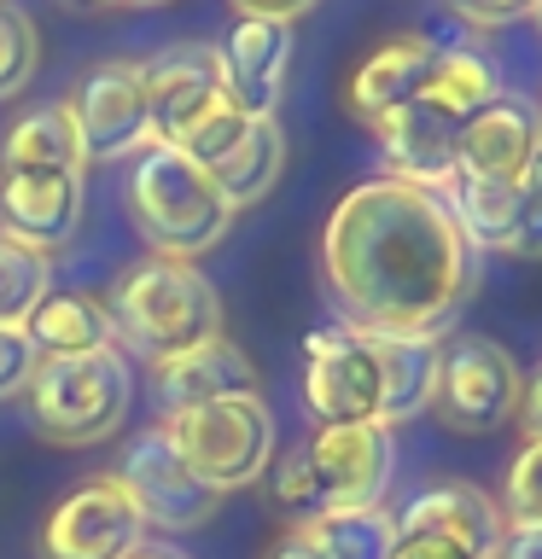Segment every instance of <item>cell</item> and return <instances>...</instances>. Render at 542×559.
<instances>
[{
    "instance_id": "cell-1",
    "label": "cell",
    "mask_w": 542,
    "mask_h": 559,
    "mask_svg": "<svg viewBox=\"0 0 542 559\" xmlns=\"http://www.w3.org/2000/svg\"><path fill=\"white\" fill-rule=\"evenodd\" d=\"M321 274L350 332L444 338L479 292V251L444 192L374 175L332 204L321 227Z\"/></svg>"
},
{
    "instance_id": "cell-2",
    "label": "cell",
    "mask_w": 542,
    "mask_h": 559,
    "mask_svg": "<svg viewBox=\"0 0 542 559\" xmlns=\"http://www.w3.org/2000/svg\"><path fill=\"white\" fill-rule=\"evenodd\" d=\"M111 338H122L140 361H169L181 349L204 344L222 332V297L216 286L175 257H140L117 274L111 286Z\"/></svg>"
},
{
    "instance_id": "cell-3",
    "label": "cell",
    "mask_w": 542,
    "mask_h": 559,
    "mask_svg": "<svg viewBox=\"0 0 542 559\" xmlns=\"http://www.w3.org/2000/svg\"><path fill=\"white\" fill-rule=\"evenodd\" d=\"M129 216L152 257L192 262L216 251L239 210L181 146H146L129 169Z\"/></svg>"
},
{
    "instance_id": "cell-4",
    "label": "cell",
    "mask_w": 542,
    "mask_h": 559,
    "mask_svg": "<svg viewBox=\"0 0 542 559\" xmlns=\"http://www.w3.org/2000/svg\"><path fill=\"white\" fill-rule=\"evenodd\" d=\"M30 419L47 443L59 449H87L105 443L134 402V373L117 344L94 349V356H47L30 373Z\"/></svg>"
},
{
    "instance_id": "cell-5",
    "label": "cell",
    "mask_w": 542,
    "mask_h": 559,
    "mask_svg": "<svg viewBox=\"0 0 542 559\" xmlns=\"http://www.w3.org/2000/svg\"><path fill=\"white\" fill-rule=\"evenodd\" d=\"M157 426L169 431L181 466L216 496H234V489H245L274 466V408L257 391L164 414Z\"/></svg>"
},
{
    "instance_id": "cell-6",
    "label": "cell",
    "mask_w": 542,
    "mask_h": 559,
    "mask_svg": "<svg viewBox=\"0 0 542 559\" xmlns=\"http://www.w3.org/2000/svg\"><path fill=\"white\" fill-rule=\"evenodd\" d=\"M519 402H525V373L519 361L507 356L496 338H455L437 361V391H432V414L444 419L449 431H502L507 419H519Z\"/></svg>"
},
{
    "instance_id": "cell-7",
    "label": "cell",
    "mask_w": 542,
    "mask_h": 559,
    "mask_svg": "<svg viewBox=\"0 0 542 559\" xmlns=\"http://www.w3.org/2000/svg\"><path fill=\"white\" fill-rule=\"evenodd\" d=\"M181 152L199 164L210 181L227 192V204H257L286 169V134L274 117H239V111H210L199 129L181 140Z\"/></svg>"
},
{
    "instance_id": "cell-8",
    "label": "cell",
    "mask_w": 542,
    "mask_h": 559,
    "mask_svg": "<svg viewBox=\"0 0 542 559\" xmlns=\"http://www.w3.org/2000/svg\"><path fill=\"white\" fill-rule=\"evenodd\" d=\"M502 507L472 484H437L397 513L391 559H490L502 542Z\"/></svg>"
},
{
    "instance_id": "cell-9",
    "label": "cell",
    "mask_w": 542,
    "mask_h": 559,
    "mask_svg": "<svg viewBox=\"0 0 542 559\" xmlns=\"http://www.w3.org/2000/svg\"><path fill=\"white\" fill-rule=\"evenodd\" d=\"M146 542V519H140L134 496L117 478H87L70 496L52 501L42 519L35 554L42 559H129Z\"/></svg>"
},
{
    "instance_id": "cell-10",
    "label": "cell",
    "mask_w": 542,
    "mask_h": 559,
    "mask_svg": "<svg viewBox=\"0 0 542 559\" xmlns=\"http://www.w3.org/2000/svg\"><path fill=\"white\" fill-rule=\"evenodd\" d=\"M76 117L82 152L87 164H111V157H140L152 140V117H146V64L134 59H111L94 64L76 82V99H64Z\"/></svg>"
},
{
    "instance_id": "cell-11",
    "label": "cell",
    "mask_w": 542,
    "mask_h": 559,
    "mask_svg": "<svg viewBox=\"0 0 542 559\" xmlns=\"http://www.w3.org/2000/svg\"><path fill=\"white\" fill-rule=\"evenodd\" d=\"M111 478L134 496L140 519H146V531H169V536L199 531V524H210V519H216V507H222L216 489H204V484L181 466V454H175V443H169L164 426L140 431L134 443L122 449V466L111 472Z\"/></svg>"
},
{
    "instance_id": "cell-12",
    "label": "cell",
    "mask_w": 542,
    "mask_h": 559,
    "mask_svg": "<svg viewBox=\"0 0 542 559\" xmlns=\"http://www.w3.org/2000/svg\"><path fill=\"white\" fill-rule=\"evenodd\" d=\"M542 152V105L525 94H502L455 134V187L514 192Z\"/></svg>"
},
{
    "instance_id": "cell-13",
    "label": "cell",
    "mask_w": 542,
    "mask_h": 559,
    "mask_svg": "<svg viewBox=\"0 0 542 559\" xmlns=\"http://www.w3.org/2000/svg\"><path fill=\"white\" fill-rule=\"evenodd\" d=\"M304 461L315 472V496L321 513L332 507H385L391 489V431L374 419H350V426H315Z\"/></svg>"
},
{
    "instance_id": "cell-14",
    "label": "cell",
    "mask_w": 542,
    "mask_h": 559,
    "mask_svg": "<svg viewBox=\"0 0 542 559\" xmlns=\"http://www.w3.org/2000/svg\"><path fill=\"white\" fill-rule=\"evenodd\" d=\"M304 402L321 426H350V419H374L379 426V361L374 338L350 326H327L309 338L304 367Z\"/></svg>"
},
{
    "instance_id": "cell-15",
    "label": "cell",
    "mask_w": 542,
    "mask_h": 559,
    "mask_svg": "<svg viewBox=\"0 0 542 559\" xmlns=\"http://www.w3.org/2000/svg\"><path fill=\"white\" fill-rule=\"evenodd\" d=\"M222 59L216 47L181 41L169 52H157L146 64V117H152V140L157 146H181L210 111H222Z\"/></svg>"
},
{
    "instance_id": "cell-16",
    "label": "cell",
    "mask_w": 542,
    "mask_h": 559,
    "mask_svg": "<svg viewBox=\"0 0 542 559\" xmlns=\"http://www.w3.org/2000/svg\"><path fill=\"white\" fill-rule=\"evenodd\" d=\"M292 24L280 17H239L227 29V41L216 47L222 59V94L227 111L239 117H274L286 99V76H292Z\"/></svg>"
},
{
    "instance_id": "cell-17",
    "label": "cell",
    "mask_w": 542,
    "mask_h": 559,
    "mask_svg": "<svg viewBox=\"0 0 542 559\" xmlns=\"http://www.w3.org/2000/svg\"><path fill=\"white\" fill-rule=\"evenodd\" d=\"M82 210H87V192H82V175H64V169H17V175H0V234L30 245V251H64L82 227Z\"/></svg>"
},
{
    "instance_id": "cell-18",
    "label": "cell",
    "mask_w": 542,
    "mask_h": 559,
    "mask_svg": "<svg viewBox=\"0 0 542 559\" xmlns=\"http://www.w3.org/2000/svg\"><path fill=\"white\" fill-rule=\"evenodd\" d=\"M257 391V367L234 338H204L181 349V356L157 361V396H164V414L199 408V402H222V396H245Z\"/></svg>"
},
{
    "instance_id": "cell-19",
    "label": "cell",
    "mask_w": 542,
    "mask_h": 559,
    "mask_svg": "<svg viewBox=\"0 0 542 559\" xmlns=\"http://www.w3.org/2000/svg\"><path fill=\"white\" fill-rule=\"evenodd\" d=\"M374 140H379L385 175L432 187V192L449 199V187H455V129L449 122L426 117L420 105H397L391 117L374 122Z\"/></svg>"
},
{
    "instance_id": "cell-20",
    "label": "cell",
    "mask_w": 542,
    "mask_h": 559,
    "mask_svg": "<svg viewBox=\"0 0 542 559\" xmlns=\"http://www.w3.org/2000/svg\"><path fill=\"white\" fill-rule=\"evenodd\" d=\"M367 338H374V361H379V426L391 431L402 419H420L432 408L444 344L432 332H367Z\"/></svg>"
},
{
    "instance_id": "cell-21",
    "label": "cell",
    "mask_w": 542,
    "mask_h": 559,
    "mask_svg": "<svg viewBox=\"0 0 542 559\" xmlns=\"http://www.w3.org/2000/svg\"><path fill=\"white\" fill-rule=\"evenodd\" d=\"M496 94H502V70L490 64L479 47H437L409 105H420L426 117L449 122V129L461 134Z\"/></svg>"
},
{
    "instance_id": "cell-22",
    "label": "cell",
    "mask_w": 542,
    "mask_h": 559,
    "mask_svg": "<svg viewBox=\"0 0 542 559\" xmlns=\"http://www.w3.org/2000/svg\"><path fill=\"white\" fill-rule=\"evenodd\" d=\"M432 52H437L432 35H391L385 47H374L356 64V76H350V94H344L350 111L374 129L379 117H391L397 105H409L420 76H426V64H432Z\"/></svg>"
},
{
    "instance_id": "cell-23",
    "label": "cell",
    "mask_w": 542,
    "mask_h": 559,
    "mask_svg": "<svg viewBox=\"0 0 542 559\" xmlns=\"http://www.w3.org/2000/svg\"><path fill=\"white\" fill-rule=\"evenodd\" d=\"M17 169H64V175H82L87 169V152H82V134H76V117L70 105H35L7 129L0 140V175H17Z\"/></svg>"
},
{
    "instance_id": "cell-24",
    "label": "cell",
    "mask_w": 542,
    "mask_h": 559,
    "mask_svg": "<svg viewBox=\"0 0 542 559\" xmlns=\"http://www.w3.org/2000/svg\"><path fill=\"white\" fill-rule=\"evenodd\" d=\"M30 344L47 356H94V349L117 344L111 338V314H105V304L94 292H47L42 304H35V314L24 321Z\"/></svg>"
},
{
    "instance_id": "cell-25",
    "label": "cell",
    "mask_w": 542,
    "mask_h": 559,
    "mask_svg": "<svg viewBox=\"0 0 542 559\" xmlns=\"http://www.w3.org/2000/svg\"><path fill=\"white\" fill-rule=\"evenodd\" d=\"M304 524L332 559H391L397 548V513H385V507H332Z\"/></svg>"
},
{
    "instance_id": "cell-26",
    "label": "cell",
    "mask_w": 542,
    "mask_h": 559,
    "mask_svg": "<svg viewBox=\"0 0 542 559\" xmlns=\"http://www.w3.org/2000/svg\"><path fill=\"white\" fill-rule=\"evenodd\" d=\"M47 292H52V257L0 234V326H24Z\"/></svg>"
},
{
    "instance_id": "cell-27",
    "label": "cell",
    "mask_w": 542,
    "mask_h": 559,
    "mask_svg": "<svg viewBox=\"0 0 542 559\" xmlns=\"http://www.w3.org/2000/svg\"><path fill=\"white\" fill-rule=\"evenodd\" d=\"M35 64H42V29H35V17L24 7L0 0V99L24 94Z\"/></svg>"
},
{
    "instance_id": "cell-28",
    "label": "cell",
    "mask_w": 542,
    "mask_h": 559,
    "mask_svg": "<svg viewBox=\"0 0 542 559\" xmlns=\"http://www.w3.org/2000/svg\"><path fill=\"white\" fill-rule=\"evenodd\" d=\"M502 257L542 262V152L531 157V169H525V181L514 187V216H507Z\"/></svg>"
},
{
    "instance_id": "cell-29",
    "label": "cell",
    "mask_w": 542,
    "mask_h": 559,
    "mask_svg": "<svg viewBox=\"0 0 542 559\" xmlns=\"http://www.w3.org/2000/svg\"><path fill=\"white\" fill-rule=\"evenodd\" d=\"M507 524H542V437H531L507 466Z\"/></svg>"
},
{
    "instance_id": "cell-30",
    "label": "cell",
    "mask_w": 542,
    "mask_h": 559,
    "mask_svg": "<svg viewBox=\"0 0 542 559\" xmlns=\"http://www.w3.org/2000/svg\"><path fill=\"white\" fill-rule=\"evenodd\" d=\"M42 367V349L30 344L24 326H0V402H12L30 384V373Z\"/></svg>"
},
{
    "instance_id": "cell-31",
    "label": "cell",
    "mask_w": 542,
    "mask_h": 559,
    "mask_svg": "<svg viewBox=\"0 0 542 559\" xmlns=\"http://www.w3.org/2000/svg\"><path fill=\"white\" fill-rule=\"evenodd\" d=\"M274 496H280V507H292V513H297V524L321 513V496H315V472L304 461V449L286 454V461L274 466Z\"/></svg>"
},
{
    "instance_id": "cell-32",
    "label": "cell",
    "mask_w": 542,
    "mask_h": 559,
    "mask_svg": "<svg viewBox=\"0 0 542 559\" xmlns=\"http://www.w3.org/2000/svg\"><path fill=\"white\" fill-rule=\"evenodd\" d=\"M537 0H455V12L467 17V24L479 29H502V24H519V17H531Z\"/></svg>"
},
{
    "instance_id": "cell-33",
    "label": "cell",
    "mask_w": 542,
    "mask_h": 559,
    "mask_svg": "<svg viewBox=\"0 0 542 559\" xmlns=\"http://www.w3.org/2000/svg\"><path fill=\"white\" fill-rule=\"evenodd\" d=\"M262 559H332V554L315 542L309 524H292V531H280L269 548H262Z\"/></svg>"
},
{
    "instance_id": "cell-34",
    "label": "cell",
    "mask_w": 542,
    "mask_h": 559,
    "mask_svg": "<svg viewBox=\"0 0 542 559\" xmlns=\"http://www.w3.org/2000/svg\"><path fill=\"white\" fill-rule=\"evenodd\" d=\"M490 559H542V524H502V542Z\"/></svg>"
},
{
    "instance_id": "cell-35",
    "label": "cell",
    "mask_w": 542,
    "mask_h": 559,
    "mask_svg": "<svg viewBox=\"0 0 542 559\" xmlns=\"http://www.w3.org/2000/svg\"><path fill=\"white\" fill-rule=\"evenodd\" d=\"M239 17H280V24H292L297 12H309L315 0H234Z\"/></svg>"
},
{
    "instance_id": "cell-36",
    "label": "cell",
    "mask_w": 542,
    "mask_h": 559,
    "mask_svg": "<svg viewBox=\"0 0 542 559\" xmlns=\"http://www.w3.org/2000/svg\"><path fill=\"white\" fill-rule=\"evenodd\" d=\"M519 414H525V426H531V437H542V373L525 384V402H519Z\"/></svg>"
},
{
    "instance_id": "cell-37",
    "label": "cell",
    "mask_w": 542,
    "mask_h": 559,
    "mask_svg": "<svg viewBox=\"0 0 542 559\" xmlns=\"http://www.w3.org/2000/svg\"><path fill=\"white\" fill-rule=\"evenodd\" d=\"M129 559H187V554H181V548H164V542H140Z\"/></svg>"
},
{
    "instance_id": "cell-38",
    "label": "cell",
    "mask_w": 542,
    "mask_h": 559,
    "mask_svg": "<svg viewBox=\"0 0 542 559\" xmlns=\"http://www.w3.org/2000/svg\"><path fill=\"white\" fill-rule=\"evenodd\" d=\"M70 7H117V0H70Z\"/></svg>"
},
{
    "instance_id": "cell-39",
    "label": "cell",
    "mask_w": 542,
    "mask_h": 559,
    "mask_svg": "<svg viewBox=\"0 0 542 559\" xmlns=\"http://www.w3.org/2000/svg\"><path fill=\"white\" fill-rule=\"evenodd\" d=\"M122 7H169V0H122Z\"/></svg>"
},
{
    "instance_id": "cell-40",
    "label": "cell",
    "mask_w": 542,
    "mask_h": 559,
    "mask_svg": "<svg viewBox=\"0 0 542 559\" xmlns=\"http://www.w3.org/2000/svg\"><path fill=\"white\" fill-rule=\"evenodd\" d=\"M531 24H537V29H542V0H537V7H531Z\"/></svg>"
}]
</instances>
